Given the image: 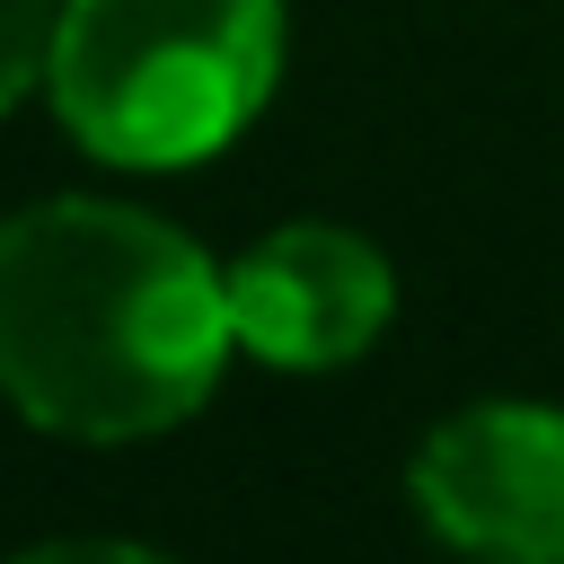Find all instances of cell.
Returning a JSON list of instances; mask_svg holds the SVG:
<instances>
[{
	"mask_svg": "<svg viewBox=\"0 0 564 564\" xmlns=\"http://www.w3.org/2000/svg\"><path fill=\"white\" fill-rule=\"evenodd\" d=\"M229 273L123 203H35L0 229V388L70 441H141L203 405Z\"/></svg>",
	"mask_w": 564,
	"mask_h": 564,
	"instance_id": "cell-1",
	"label": "cell"
},
{
	"mask_svg": "<svg viewBox=\"0 0 564 564\" xmlns=\"http://www.w3.org/2000/svg\"><path fill=\"white\" fill-rule=\"evenodd\" d=\"M397 308V273L370 238L291 220L229 264V335L273 370H335L370 352Z\"/></svg>",
	"mask_w": 564,
	"mask_h": 564,
	"instance_id": "cell-4",
	"label": "cell"
},
{
	"mask_svg": "<svg viewBox=\"0 0 564 564\" xmlns=\"http://www.w3.org/2000/svg\"><path fill=\"white\" fill-rule=\"evenodd\" d=\"M18 564H167V555L123 546V538H62V546H35V555H18Z\"/></svg>",
	"mask_w": 564,
	"mask_h": 564,
	"instance_id": "cell-6",
	"label": "cell"
},
{
	"mask_svg": "<svg viewBox=\"0 0 564 564\" xmlns=\"http://www.w3.org/2000/svg\"><path fill=\"white\" fill-rule=\"evenodd\" d=\"M414 511L485 564H564V414L467 405L414 449Z\"/></svg>",
	"mask_w": 564,
	"mask_h": 564,
	"instance_id": "cell-3",
	"label": "cell"
},
{
	"mask_svg": "<svg viewBox=\"0 0 564 564\" xmlns=\"http://www.w3.org/2000/svg\"><path fill=\"white\" fill-rule=\"evenodd\" d=\"M53 26H62V0H0V106L53 62Z\"/></svg>",
	"mask_w": 564,
	"mask_h": 564,
	"instance_id": "cell-5",
	"label": "cell"
},
{
	"mask_svg": "<svg viewBox=\"0 0 564 564\" xmlns=\"http://www.w3.org/2000/svg\"><path fill=\"white\" fill-rule=\"evenodd\" d=\"M282 70V0H62L53 106L123 167H185L247 132Z\"/></svg>",
	"mask_w": 564,
	"mask_h": 564,
	"instance_id": "cell-2",
	"label": "cell"
}]
</instances>
